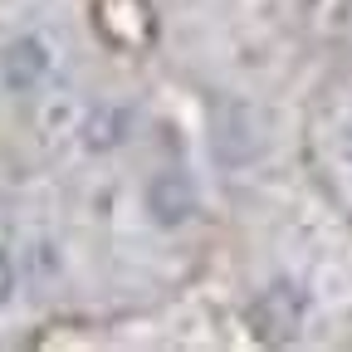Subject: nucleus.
<instances>
[{"label": "nucleus", "instance_id": "f257e3e1", "mask_svg": "<svg viewBox=\"0 0 352 352\" xmlns=\"http://www.w3.org/2000/svg\"><path fill=\"white\" fill-rule=\"evenodd\" d=\"M44 69H50V50H44V39H15L6 50V83L10 88H34L44 78Z\"/></svg>", "mask_w": 352, "mask_h": 352}, {"label": "nucleus", "instance_id": "f03ea898", "mask_svg": "<svg viewBox=\"0 0 352 352\" xmlns=\"http://www.w3.org/2000/svg\"><path fill=\"white\" fill-rule=\"evenodd\" d=\"M152 210H157V220H182L186 210H191V191H186V182H176V176H162V182H152Z\"/></svg>", "mask_w": 352, "mask_h": 352}, {"label": "nucleus", "instance_id": "7ed1b4c3", "mask_svg": "<svg viewBox=\"0 0 352 352\" xmlns=\"http://www.w3.org/2000/svg\"><path fill=\"white\" fill-rule=\"evenodd\" d=\"M10 289H15V270H10V259L0 254V303L10 298Z\"/></svg>", "mask_w": 352, "mask_h": 352}]
</instances>
